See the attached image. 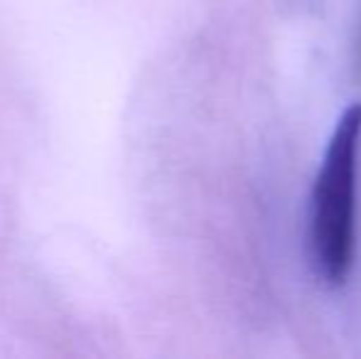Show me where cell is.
Here are the masks:
<instances>
[{
    "label": "cell",
    "mask_w": 361,
    "mask_h": 359,
    "mask_svg": "<svg viewBox=\"0 0 361 359\" xmlns=\"http://www.w3.org/2000/svg\"><path fill=\"white\" fill-rule=\"evenodd\" d=\"M361 160V101L342 111L327 140L312 187L310 241L327 286L347 283L357 256V185Z\"/></svg>",
    "instance_id": "cell-1"
}]
</instances>
